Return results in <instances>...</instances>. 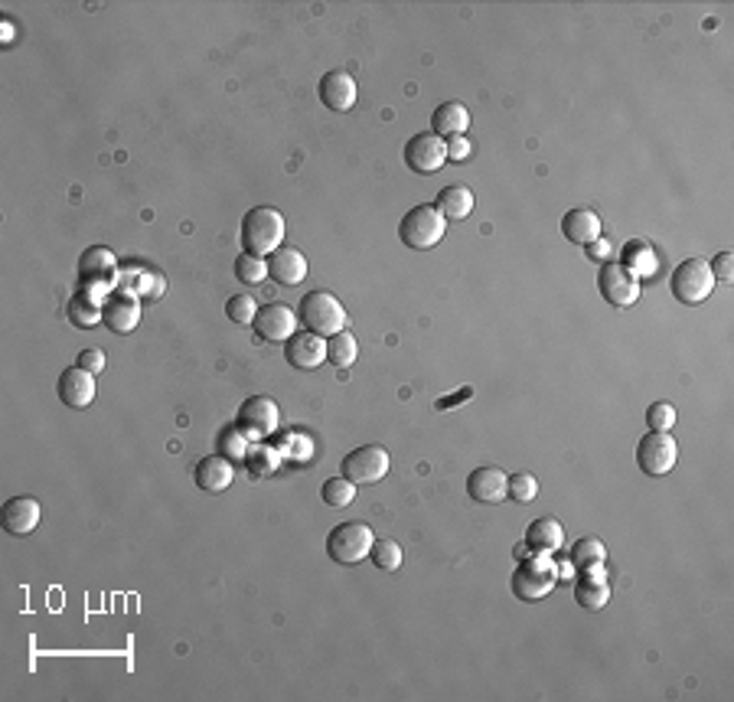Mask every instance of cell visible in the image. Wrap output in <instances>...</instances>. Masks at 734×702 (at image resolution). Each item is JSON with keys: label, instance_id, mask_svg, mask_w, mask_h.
Here are the masks:
<instances>
[{"label": "cell", "instance_id": "1", "mask_svg": "<svg viewBox=\"0 0 734 702\" xmlns=\"http://www.w3.org/2000/svg\"><path fill=\"white\" fill-rule=\"evenodd\" d=\"M242 249L248 255L268 258L281 249L284 242V216L278 213L275 206H255L242 216Z\"/></svg>", "mask_w": 734, "mask_h": 702}, {"label": "cell", "instance_id": "2", "mask_svg": "<svg viewBox=\"0 0 734 702\" xmlns=\"http://www.w3.org/2000/svg\"><path fill=\"white\" fill-rule=\"evenodd\" d=\"M444 232H447V219L431 203L412 206L402 216V223H398V239L405 242V249H415V252L434 249L444 239Z\"/></svg>", "mask_w": 734, "mask_h": 702}, {"label": "cell", "instance_id": "3", "mask_svg": "<svg viewBox=\"0 0 734 702\" xmlns=\"http://www.w3.org/2000/svg\"><path fill=\"white\" fill-rule=\"evenodd\" d=\"M297 320H301L310 334H317V337H333L350 324L343 304L333 298L330 291H310L301 301V307H297Z\"/></svg>", "mask_w": 734, "mask_h": 702}, {"label": "cell", "instance_id": "4", "mask_svg": "<svg viewBox=\"0 0 734 702\" xmlns=\"http://www.w3.org/2000/svg\"><path fill=\"white\" fill-rule=\"evenodd\" d=\"M555 582H558V565L542 552V556L519 559L509 585H513V595L519 601H542L555 591Z\"/></svg>", "mask_w": 734, "mask_h": 702}, {"label": "cell", "instance_id": "5", "mask_svg": "<svg viewBox=\"0 0 734 702\" xmlns=\"http://www.w3.org/2000/svg\"><path fill=\"white\" fill-rule=\"evenodd\" d=\"M372 543H376V536H372L369 523L350 520V523H340V526L330 529L327 556H330V562H337V565H359V562L369 559Z\"/></svg>", "mask_w": 734, "mask_h": 702}, {"label": "cell", "instance_id": "6", "mask_svg": "<svg viewBox=\"0 0 734 702\" xmlns=\"http://www.w3.org/2000/svg\"><path fill=\"white\" fill-rule=\"evenodd\" d=\"M79 278H82V291L89 294V298H108V288L118 281V262L111 249L105 245H92L89 252L79 258Z\"/></svg>", "mask_w": 734, "mask_h": 702}, {"label": "cell", "instance_id": "7", "mask_svg": "<svg viewBox=\"0 0 734 702\" xmlns=\"http://www.w3.org/2000/svg\"><path fill=\"white\" fill-rule=\"evenodd\" d=\"M669 288H673V298L682 304H702L715 291V275L705 258H686L673 272V278H669Z\"/></svg>", "mask_w": 734, "mask_h": 702}, {"label": "cell", "instance_id": "8", "mask_svg": "<svg viewBox=\"0 0 734 702\" xmlns=\"http://www.w3.org/2000/svg\"><path fill=\"white\" fill-rule=\"evenodd\" d=\"M679 445L669 431H646L637 445V464L646 477H663L676 467Z\"/></svg>", "mask_w": 734, "mask_h": 702}, {"label": "cell", "instance_id": "9", "mask_svg": "<svg viewBox=\"0 0 734 702\" xmlns=\"http://www.w3.org/2000/svg\"><path fill=\"white\" fill-rule=\"evenodd\" d=\"M392 458L382 445H363L350 451L343 458V477H350L353 484H379V480L389 474Z\"/></svg>", "mask_w": 734, "mask_h": 702}, {"label": "cell", "instance_id": "10", "mask_svg": "<svg viewBox=\"0 0 734 702\" xmlns=\"http://www.w3.org/2000/svg\"><path fill=\"white\" fill-rule=\"evenodd\" d=\"M444 164H447V144L434 131H421L405 144V167L412 170V174L431 177V174H438Z\"/></svg>", "mask_w": 734, "mask_h": 702}, {"label": "cell", "instance_id": "11", "mask_svg": "<svg viewBox=\"0 0 734 702\" xmlns=\"http://www.w3.org/2000/svg\"><path fill=\"white\" fill-rule=\"evenodd\" d=\"M281 412L278 405L271 402L268 396H252L239 405V415H235V425H239L242 435L248 438H268L278 431Z\"/></svg>", "mask_w": 734, "mask_h": 702}, {"label": "cell", "instance_id": "12", "mask_svg": "<svg viewBox=\"0 0 734 702\" xmlns=\"http://www.w3.org/2000/svg\"><path fill=\"white\" fill-rule=\"evenodd\" d=\"M597 291L614 307H633L640 301V278L620 262H607L601 268V275H597Z\"/></svg>", "mask_w": 734, "mask_h": 702}, {"label": "cell", "instance_id": "13", "mask_svg": "<svg viewBox=\"0 0 734 702\" xmlns=\"http://www.w3.org/2000/svg\"><path fill=\"white\" fill-rule=\"evenodd\" d=\"M102 320L115 334H131L141 324V294H134L128 288L111 291L102 301Z\"/></svg>", "mask_w": 734, "mask_h": 702}, {"label": "cell", "instance_id": "14", "mask_svg": "<svg viewBox=\"0 0 734 702\" xmlns=\"http://www.w3.org/2000/svg\"><path fill=\"white\" fill-rule=\"evenodd\" d=\"M255 334L268 343H288L297 334V314L284 304H265L255 314Z\"/></svg>", "mask_w": 734, "mask_h": 702}, {"label": "cell", "instance_id": "15", "mask_svg": "<svg viewBox=\"0 0 734 702\" xmlns=\"http://www.w3.org/2000/svg\"><path fill=\"white\" fill-rule=\"evenodd\" d=\"M56 392H59V402L69 405V409H89L95 402V376L85 373L82 366H69L59 376Z\"/></svg>", "mask_w": 734, "mask_h": 702}, {"label": "cell", "instance_id": "16", "mask_svg": "<svg viewBox=\"0 0 734 702\" xmlns=\"http://www.w3.org/2000/svg\"><path fill=\"white\" fill-rule=\"evenodd\" d=\"M467 494L477 503H503L509 497V474H503L500 467H477L474 474L467 477Z\"/></svg>", "mask_w": 734, "mask_h": 702}, {"label": "cell", "instance_id": "17", "mask_svg": "<svg viewBox=\"0 0 734 702\" xmlns=\"http://www.w3.org/2000/svg\"><path fill=\"white\" fill-rule=\"evenodd\" d=\"M317 92H320V102L327 105L330 112H337V115L350 112V108L356 105V79L350 76V72H343V69L327 72V76L320 79Z\"/></svg>", "mask_w": 734, "mask_h": 702}, {"label": "cell", "instance_id": "18", "mask_svg": "<svg viewBox=\"0 0 734 702\" xmlns=\"http://www.w3.org/2000/svg\"><path fill=\"white\" fill-rule=\"evenodd\" d=\"M284 356H288V363L294 369H317L320 363H327V340L310 334V330H297V334L288 340V347H284Z\"/></svg>", "mask_w": 734, "mask_h": 702}, {"label": "cell", "instance_id": "19", "mask_svg": "<svg viewBox=\"0 0 734 702\" xmlns=\"http://www.w3.org/2000/svg\"><path fill=\"white\" fill-rule=\"evenodd\" d=\"M40 526V503L33 497H10L4 503V533L7 536H30Z\"/></svg>", "mask_w": 734, "mask_h": 702}, {"label": "cell", "instance_id": "20", "mask_svg": "<svg viewBox=\"0 0 734 702\" xmlns=\"http://www.w3.org/2000/svg\"><path fill=\"white\" fill-rule=\"evenodd\" d=\"M193 480L199 490H206V494H222V490L235 480V467L229 458H222V454H209V458L196 464Z\"/></svg>", "mask_w": 734, "mask_h": 702}, {"label": "cell", "instance_id": "21", "mask_svg": "<svg viewBox=\"0 0 734 702\" xmlns=\"http://www.w3.org/2000/svg\"><path fill=\"white\" fill-rule=\"evenodd\" d=\"M268 278L278 281V285H284V288L301 285V281L307 278V258L297 249H284L281 245L275 255H268Z\"/></svg>", "mask_w": 734, "mask_h": 702}, {"label": "cell", "instance_id": "22", "mask_svg": "<svg viewBox=\"0 0 734 702\" xmlns=\"http://www.w3.org/2000/svg\"><path fill=\"white\" fill-rule=\"evenodd\" d=\"M601 216L594 213V209H568L565 219H562V236L571 242V245H591L594 239H601Z\"/></svg>", "mask_w": 734, "mask_h": 702}, {"label": "cell", "instance_id": "23", "mask_svg": "<svg viewBox=\"0 0 734 702\" xmlns=\"http://www.w3.org/2000/svg\"><path fill=\"white\" fill-rule=\"evenodd\" d=\"M438 213L447 219V223H464V219L474 213V206H477V196H474V190H467V187H460V183H454V187H444L441 193H438Z\"/></svg>", "mask_w": 734, "mask_h": 702}, {"label": "cell", "instance_id": "24", "mask_svg": "<svg viewBox=\"0 0 734 702\" xmlns=\"http://www.w3.org/2000/svg\"><path fill=\"white\" fill-rule=\"evenodd\" d=\"M526 543H529V549L552 556V552H558L565 546V529L558 520H552V516H539V520L529 523V529H526Z\"/></svg>", "mask_w": 734, "mask_h": 702}, {"label": "cell", "instance_id": "25", "mask_svg": "<svg viewBox=\"0 0 734 702\" xmlns=\"http://www.w3.org/2000/svg\"><path fill=\"white\" fill-rule=\"evenodd\" d=\"M575 601L584 611H601L607 601H611V585L601 578V569L584 572L575 582Z\"/></svg>", "mask_w": 734, "mask_h": 702}, {"label": "cell", "instance_id": "26", "mask_svg": "<svg viewBox=\"0 0 734 702\" xmlns=\"http://www.w3.org/2000/svg\"><path fill=\"white\" fill-rule=\"evenodd\" d=\"M470 125V112L460 102H444L434 108L431 115V131L438 134V138H454V134H464Z\"/></svg>", "mask_w": 734, "mask_h": 702}, {"label": "cell", "instance_id": "27", "mask_svg": "<svg viewBox=\"0 0 734 702\" xmlns=\"http://www.w3.org/2000/svg\"><path fill=\"white\" fill-rule=\"evenodd\" d=\"M568 559H571V565H575V572H594L607 562V549L597 536H584L571 546Z\"/></svg>", "mask_w": 734, "mask_h": 702}, {"label": "cell", "instance_id": "28", "mask_svg": "<svg viewBox=\"0 0 734 702\" xmlns=\"http://www.w3.org/2000/svg\"><path fill=\"white\" fill-rule=\"evenodd\" d=\"M620 265L630 268V272L637 275V278H650V275H656L659 258H656V252L643 239H633V242L624 245V262H620Z\"/></svg>", "mask_w": 734, "mask_h": 702}, {"label": "cell", "instance_id": "29", "mask_svg": "<svg viewBox=\"0 0 734 702\" xmlns=\"http://www.w3.org/2000/svg\"><path fill=\"white\" fill-rule=\"evenodd\" d=\"M359 356V347H356V337L350 330H340V334H333L327 340V363H333L343 373V369H350Z\"/></svg>", "mask_w": 734, "mask_h": 702}, {"label": "cell", "instance_id": "30", "mask_svg": "<svg viewBox=\"0 0 734 702\" xmlns=\"http://www.w3.org/2000/svg\"><path fill=\"white\" fill-rule=\"evenodd\" d=\"M320 497H323V503H327V507H333V510H343V507H350V503L356 500V484L350 477H330V480H323V487H320Z\"/></svg>", "mask_w": 734, "mask_h": 702}, {"label": "cell", "instance_id": "31", "mask_svg": "<svg viewBox=\"0 0 734 702\" xmlns=\"http://www.w3.org/2000/svg\"><path fill=\"white\" fill-rule=\"evenodd\" d=\"M66 314H69V320L76 327H82V330H89V327H95L98 320H102V304L98 301H92L89 294H76V298L69 301V307H66Z\"/></svg>", "mask_w": 734, "mask_h": 702}, {"label": "cell", "instance_id": "32", "mask_svg": "<svg viewBox=\"0 0 734 702\" xmlns=\"http://www.w3.org/2000/svg\"><path fill=\"white\" fill-rule=\"evenodd\" d=\"M369 562L382 572H395L398 565H402V546H398L395 539H376L369 549Z\"/></svg>", "mask_w": 734, "mask_h": 702}, {"label": "cell", "instance_id": "33", "mask_svg": "<svg viewBox=\"0 0 734 702\" xmlns=\"http://www.w3.org/2000/svg\"><path fill=\"white\" fill-rule=\"evenodd\" d=\"M235 278L245 281V285H261V281L268 278V262L258 255L242 252L239 258H235Z\"/></svg>", "mask_w": 734, "mask_h": 702}, {"label": "cell", "instance_id": "34", "mask_svg": "<svg viewBox=\"0 0 734 702\" xmlns=\"http://www.w3.org/2000/svg\"><path fill=\"white\" fill-rule=\"evenodd\" d=\"M255 314H258V301L252 298V294H235V298L226 301V317L232 320V324L252 327L255 324Z\"/></svg>", "mask_w": 734, "mask_h": 702}, {"label": "cell", "instance_id": "35", "mask_svg": "<svg viewBox=\"0 0 734 702\" xmlns=\"http://www.w3.org/2000/svg\"><path fill=\"white\" fill-rule=\"evenodd\" d=\"M676 405L673 402H653L650 409H646V425L650 431H669L676 425Z\"/></svg>", "mask_w": 734, "mask_h": 702}, {"label": "cell", "instance_id": "36", "mask_svg": "<svg viewBox=\"0 0 734 702\" xmlns=\"http://www.w3.org/2000/svg\"><path fill=\"white\" fill-rule=\"evenodd\" d=\"M536 494H539V480L532 477V474H513L509 477V497H513L516 503H532L536 500Z\"/></svg>", "mask_w": 734, "mask_h": 702}, {"label": "cell", "instance_id": "37", "mask_svg": "<svg viewBox=\"0 0 734 702\" xmlns=\"http://www.w3.org/2000/svg\"><path fill=\"white\" fill-rule=\"evenodd\" d=\"M708 268H712L715 281H734V255L731 252H718L712 262H708Z\"/></svg>", "mask_w": 734, "mask_h": 702}, {"label": "cell", "instance_id": "38", "mask_svg": "<svg viewBox=\"0 0 734 702\" xmlns=\"http://www.w3.org/2000/svg\"><path fill=\"white\" fill-rule=\"evenodd\" d=\"M444 144H447V160H454V164H464L470 151H474V144H470L464 134H454V138H447Z\"/></svg>", "mask_w": 734, "mask_h": 702}, {"label": "cell", "instance_id": "39", "mask_svg": "<svg viewBox=\"0 0 734 702\" xmlns=\"http://www.w3.org/2000/svg\"><path fill=\"white\" fill-rule=\"evenodd\" d=\"M76 366H82L85 369V373H102V369H105V353L102 350H82L79 353V360H76Z\"/></svg>", "mask_w": 734, "mask_h": 702}, {"label": "cell", "instance_id": "40", "mask_svg": "<svg viewBox=\"0 0 734 702\" xmlns=\"http://www.w3.org/2000/svg\"><path fill=\"white\" fill-rule=\"evenodd\" d=\"M611 255H614V245L607 242V239H594L588 245V258H591V262H607Z\"/></svg>", "mask_w": 734, "mask_h": 702}, {"label": "cell", "instance_id": "41", "mask_svg": "<svg viewBox=\"0 0 734 702\" xmlns=\"http://www.w3.org/2000/svg\"><path fill=\"white\" fill-rule=\"evenodd\" d=\"M470 396H474V389H470V386H467V389H460V392H457V396H451V399H447V396H444V399H438V402H434V405H438V409H441V412H447V409H457V405H460V402H467Z\"/></svg>", "mask_w": 734, "mask_h": 702}, {"label": "cell", "instance_id": "42", "mask_svg": "<svg viewBox=\"0 0 734 702\" xmlns=\"http://www.w3.org/2000/svg\"><path fill=\"white\" fill-rule=\"evenodd\" d=\"M575 575V565H571V559H562V565H558V578H571Z\"/></svg>", "mask_w": 734, "mask_h": 702}, {"label": "cell", "instance_id": "43", "mask_svg": "<svg viewBox=\"0 0 734 702\" xmlns=\"http://www.w3.org/2000/svg\"><path fill=\"white\" fill-rule=\"evenodd\" d=\"M529 556V543H519L516 546V559H526Z\"/></svg>", "mask_w": 734, "mask_h": 702}]
</instances>
